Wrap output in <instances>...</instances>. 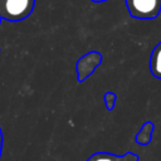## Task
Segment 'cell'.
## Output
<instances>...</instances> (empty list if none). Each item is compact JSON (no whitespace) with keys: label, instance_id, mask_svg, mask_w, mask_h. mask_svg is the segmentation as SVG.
Returning a JSON list of instances; mask_svg holds the SVG:
<instances>
[{"label":"cell","instance_id":"obj_1","mask_svg":"<svg viewBox=\"0 0 161 161\" xmlns=\"http://www.w3.org/2000/svg\"><path fill=\"white\" fill-rule=\"evenodd\" d=\"M35 0H0V19L18 23L26 19L34 10Z\"/></svg>","mask_w":161,"mask_h":161},{"label":"cell","instance_id":"obj_2","mask_svg":"<svg viewBox=\"0 0 161 161\" xmlns=\"http://www.w3.org/2000/svg\"><path fill=\"white\" fill-rule=\"evenodd\" d=\"M103 3L107 0H91ZM130 15L135 19H155L161 13V0H126Z\"/></svg>","mask_w":161,"mask_h":161},{"label":"cell","instance_id":"obj_3","mask_svg":"<svg viewBox=\"0 0 161 161\" xmlns=\"http://www.w3.org/2000/svg\"><path fill=\"white\" fill-rule=\"evenodd\" d=\"M103 57L99 52L97 50H92L86 53L84 55H82L78 62H77V79L79 83L84 82L91 74H93V72L96 70V68L102 63Z\"/></svg>","mask_w":161,"mask_h":161},{"label":"cell","instance_id":"obj_4","mask_svg":"<svg viewBox=\"0 0 161 161\" xmlns=\"http://www.w3.org/2000/svg\"><path fill=\"white\" fill-rule=\"evenodd\" d=\"M140 157L135 152H126L123 155H114L111 152H96L87 161H138Z\"/></svg>","mask_w":161,"mask_h":161},{"label":"cell","instance_id":"obj_5","mask_svg":"<svg viewBox=\"0 0 161 161\" xmlns=\"http://www.w3.org/2000/svg\"><path fill=\"white\" fill-rule=\"evenodd\" d=\"M150 70L155 78L161 79V42L152 49L150 55Z\"/></svg>","mask_w":161,"mask_h":161},{"label":"cell","instance_id":"obj_6","mask_svg":"<svg viewBox=\"0 0 161 161\" xmlns=\"http://www.w3.org/2000/svg\"><path fill=\"white\" fill-rule=\"evenodd\" d=\"M152 131H153V123L151 121H147L142 125L141 130L138 131V133L135 137V141L138 145H148L151 142V137H152Z\"/></svg>","mask_w":161,"mask_h":161},{"label":"cell","instance_id":"obj_7","mask_svg":"<svg viewBox=\"0 0 161 161\" xmlns=\"http://www.w3.org/2000/svg\"><path fill=\"white\" fill-rule=\"evenodd\" d=\"M103 101H104V104H106L107 109L112 111L114 108V104H116V101H117V94L113 93V92H106L104 96H103Z\"/></svg>","mask_w":161,"mask_h":161},{"label":"cell","instance_id":"obj_8","mask_svg":"<svg viewBox=\"0 0 161 161\" xmlns=\"http://www.w3.org/2000/svg\"><path fill=\"white\" fill-rule=\"evenodd\" d=\"M3 143H4V136H3L1 127H0V157H1V152H3Z\"/></svg>","mask_w":161,"mask_h":161},{"label":"cell","instance_id":"obj_9","mask_svg":"<svg viewBox=\"0 0 161 161\" xmlns=\"http://www.w3.org/2000/svg\"><path fill=\"white\" fill-rule=\"evenodd\" d=\"M0 24H1V19H0Z\"/></svg>","mask_w":161,"mask_h":161}]
</instances>
